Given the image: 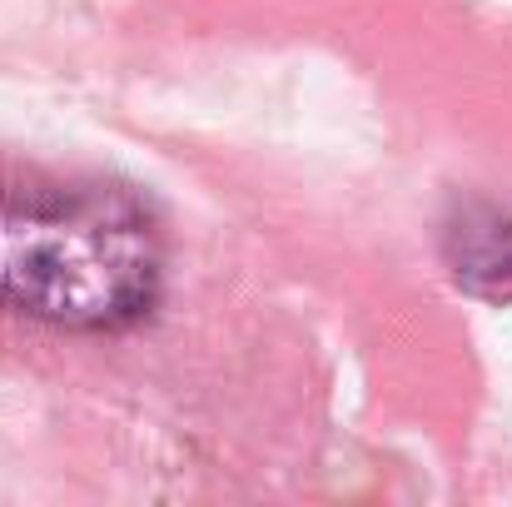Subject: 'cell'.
Returning a JSON list of instances; mask_svg holds the SVG:
<instances>
[{
	"label": "cell",
	"instance_id": "obj_2",
	"mask_svg": "<svg viewBox=\"0 0 512 507\" xmlns=\"http://www.w3.org/2000/svg\"><path fill=\"white\" fill-rule=\"evenodd\" d=\"M453 284L483 304H512V214L498 204H458L443 229Z\"/></svg>",
	"mask_w": 512,
	"mask_h": 507
},
{
	"label": "cell",
	"instance_id": "obj_1",
	"mask_svg": "<svg viewBox=\"0 0 512 507\" xmlns=\"http://www.w3.org/2000/svg\"><path fill=\"white\" fill-rule=\"evenodd\" d=\"M165 289L155 214L105 179L0 189V304L65 329L125 334Z\"/></svg>",
	"mask_w": 512,
	"mask_h": 507
}]
</instances>
